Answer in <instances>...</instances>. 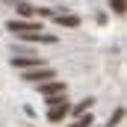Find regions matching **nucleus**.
I'll return each instance as SVG.
<instances>
[{
	"label": "nucleus",
	"instance_id": "nucleus-5",
	"mask_svg": "<svg viewBox=\"0 0 127 127\" xmlns=\"http://www.w3.org/2000/svg\"><path fill=\"white\" fill-rule=\"evenodd\" d=\"M68 115H71V103H68V100H62V103H56V106L47 109V121H62Z\"/></svg>",
	"mask_w": 127,
	"mask_h": 127
},
{
	"label": "nucleus",
	"instance_id": "nucleus-8",
	"mask_svg": "<svg viewBox=\"0 0 127 127\" xmlns=\"http://www.w3.org/2000/svg\"><path fill=\"white\" fill-rule=\"evenodd\" d=\"M15 9H18V18H24V21L35 15V6H30V3H24V0H18V3H15Z\"/></svg>",
	"mask_w": 127,
	"mask_h": 127
},
{
	"label": "nucleus",
	"instance_id": "nucleus-2",
	"mask_svg": "<svg viewBox=\"0 0 127 127\" xmlns=\"http://www.w3.org/2000/svg\"><path fill=\"white\" fill-rule=\"evenodd\" d=\"M53 77H56V71H53V68H47V65H44V68H30V71H24V80H27V83H35V86L50 83Z\"/></svg>",
	"mask_w": 127,
	"mask_h": 127
},
{
	"label": "nucleus",
	"instance_id": "nucleus-9",
	"mask_svg": "<svg viewBox=\"0 0 127 127\" xmlns=\"http://www.w3.org/2000/svg\"><path fill=\"white\" fill-rule=\"evenodd\" d=\"M121 121H124V106H118V109H115V112L109 115V121H106V127H118Z\"/></svg>",
	"mask_w": 127,
	"mask_h": 127
},
{
	"label": "nucleus",
	"instance_id": "nucleus-10",
	"mask_svg": "<svg viewBox=\"0 0 127 127\" xmlns=\"http://www.w3.org/2000/svg\"><path fill=\"white\" fill-rule=\"evenodd\" d=\"M92 124H95V118H92V112H89V115H80L74 124H68V127H92Z\"/></svg>",
	"mask_w": 127,
	"mask_h": 127
},
{
	"label": "nucleus",
	"instance_id": "nucleus-7",
	"mask_svg": "<svg viewBox=\"0 0 127 127\" xmlns=\"http://www.w3.org/2000/svg\"><path fill=\"white\" fill-rule=\"evenodd\" d=\"M53 18H56L59 27H80V18H77V15H65V12H59V15H53Z\"/></svg>",
	"mask_w": 127,
	"mask_h": 127
},
{
	"label": "nucleus",
	"instance_id": "nucleus-12",
	"mask_svg": "<svg viewBox=\"0 0 127 127\" xmlns=\"http://www.w3.org/2000/svg\"><path fill=\"white\" fill-rule=\"evenodd\" d=\"M62 100H65V95H56V97H44L47 109H50V106H56V103H62Z\"/></svg>",
	"mask_w": 127,
	"mask_h": 127
},
{
	"label": "nucleus",
	"instance_id": "nucleus-3",
	"mask_svg": "<svg viewBox=\"0 0 127 127\" xmlns=\"http://www.w3.org/2000/svg\"><path fill=\"white\" fill-rule=\"evenodd\" d=\"M12 65H15V68H24V71H30V68H44L41 56H35V53H24V56H12Z\"/></svg>",
	"mask_w": 127,
	"mask_h": 127
},
{
	"label": "nucleus",
	"instance_id": "nucleus-11",
	"mask_svg": "<svg viewBox=\"0 0 127 127\" xmlns=\"http://www.w3.org/2000/svg\"><path fill=\"white\" fill-rule=\"evenodd\" d=\"M109 9H112L115 15H124V9H127V0H109Z\"/></svg>",
	"mask_w": 127,
	"mask_h": 127
},
{
	"label": "nucleus",
	"instance_id": "nucleus-6",
	"mask_svg": "<svg viewBox=\"0 0 127 127\" xmlns=\"http://www.w3.org/2000/svg\"><path fill=\"white\" fill-rule=\"evenodd\" d=\"M92 103H95L92 97H83V100H80L77 106H71V115H77V118H80V115H86V112H92Z\"/></svg>",
	"mask_w": 127,
	"mask_h": 127
},
{
	"label": "nucleus",
	"instance_id": "nucleus-4",
	"mask_svg": "<svg viewBox=\"0 0 127 127\" xmlns=\"http://www.w3.org/2000/svg\"><path fill=\"white\" fill-rule=\"evenodd\" d=\"M38 92H41L44 97H56V95H65V92H68V86H65L62 80H50V83H41V86H38Z\"/></svg>",
	"mask_w": 127,
	"mask_h": 127
},
{
	"label": "nucleus",
	"instance_id": "nucleus-1",
	"mask_svg": "<svg viewBox=\"0 0 127 127\" xmlns=\"http://www.w3.org/2000/svg\"><path fill=\"white\" fill-rule=\"evenodd\" d=\"M6 30L12 32V35H27V32H41V21H24V18H12L9 24H6Z\"/></svg>",
	"mask_w": 127,
	"mask_h": 127
}]
</instances>
